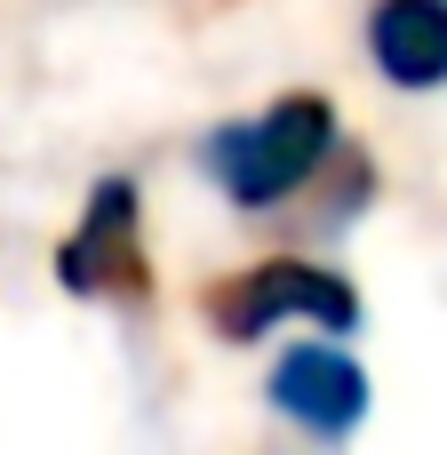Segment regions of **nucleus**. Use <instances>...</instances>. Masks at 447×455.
I'll list each match as a JSON object with an SVG mask.
<instances>
[{
    "label": "nucleus",
    "instance_id": "f03ea898",
    "mask_svg": "<svg viewBox=\"0 0 447 455\" xmlns=\"http://www.w3.org/2000/svg\"><path fill=\"white\" fill-rule=\"evenodd\" d=\"M208 320H216L232 344H248V336H264V328H280V320H320V328L344 336V328H360V296H352L336 272L280 256V264H264V272L224 280V288L208 296Z\"/></svg>",
    "mask_w": 447,
    "mask_h": 455
},
{
    "label": "nucleus",
    "instance_id": "39448f33",
    "mask_svg": "<svg viewBox=\"0 0 447 455\" xmlns=\"http://www.w3.org/2000/svg\"><path fill=\"white\" fill-rule=\"evenodd\" d=\"M368 48L400 88H440L447 80V8L440 0H392L368 16Z\"/></svg>",
    "mask_w": 447,
    "mask_h": 455
},
{
    "label": "nucleus",
    "instance_id": "f257e3e1",
    "mask_svg": "<svg viewBox=\"0 0 447 455\" xmlns=\"http://www.w3.org/2000/svg\"><path fill=\"white\" fill-rule=\"evenodd\" d=\"M328 144H336V104L328 96H280L256 120L216 128L208 136V168H216V184L240 208H272L328 160Z\"/></svg>",
    "mask_w": 447,
    "mask_h": 455
},
{
    "label": "nucleus",
    "instance_id": "20e7f679",
    "mask_svg": "<svg viewBox=\"0 0 447 455\" xmlns=\"http://www.w3.org/2000/svg\"><path fill=\"white\" fill-rule=\"evenodd\" d=\"M56 272H64V288H80V296H104V288H136V280H144V264H136V184H120V176L96 184L88 224L64 240Z\"/></svg>",
    "mask_w": 447,
    "mask_h": 455
},
{
    "label": "nucleus",
    "instance_id": "7ed1b4c3",
    "mask_svg": "<svg viewBox=\"0 0 447 455\" xmlns=\"http://www.w3.org/2000/svg\"><path fill=\"white\" fill-rule=\"evenodd\" d=\"M264 392H272L280 416H296V424L320 432V440H344V432L368 416V376H360L336 344H296V352H280Z\"/></svg>",
    "mask_w": 447,
    "mask_h": 455
}]
</instances>
